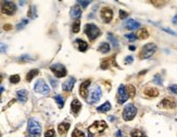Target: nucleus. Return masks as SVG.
<instances>
[{"label": "nucleus", "mask_w": 177, "mask_h": 137, "mask_svg": "<svg viewBox=\"0 0 177 137\" xmlns=\"http://www.w3.org/2000/svg\"><path fill=\"white\" fill-rule=\"evenodd\" d=\"M28 137H40L41 133V126L35 119L28 120Z\"/></svg>", "instance_id": "1"}, {"label": "nucleus", "mask_w": 177, "mask_h": 137, "mask_svg": "<svg viewBox=\"0 0 177 137\" xmlns=\"http://www.w3.org/2000/svg\"><path fill=\"white\" fill-rule=\"evenodd\" d=\"M84 31H85V34L88 36V38L91 40V41L96 39L98 36L101 34V32H100V30L98 28L97 25H95V24H93V23L86 24V25H85Z\"/></svg>", "instance_id": "2"}, {"label": "nucleus", "mask_w": 177, "mask_h": 137, "mask_svg": "<svg viewBox=\"0 0 177 137\" xmlns=\"http://www.w3.org/2000/svg\"><path fill=\"white\" fill-rule=\"evenodd\" d=\"M156 51V45L153 43H149V44L145 45L142 49L139 52V58L140 59H148L151 56H153V53Z\"/></svg>", "instance_id": "3"}, {"label": "nucleus", "mask_w": 177, "mask_h": 137, "mask_svg": "<svg viewBox=\"0 0 177 137\" xmlns=\"http://www.w3.org/2000/svg\"><path fill=\"white\" fill-rule=\"evenodd\" d=\"M136 113H137V108L133 103H128L127 106H125L123 110V119L125 121H132L136 116Z\"/></svg>", "instance_id": "4"}, {"label": "nucleus", "mask_w": 177, "mask_h": 137, "mask_svg": "<svg viewBox=\"0 0 177 137\" xmlns=\"http://www.w3.org/2000/svg\"><path fill=\"white\" fill-rule=\"evenodd\" d=\"M1 11L7 15H13L16 11V7L12 1H2L1 2Z\"/></svg>", "instance_id": "5"}, {"label": "nucleus", "mask_w": 177, "mask_h": 137, "mask_svg": "<svg viewBox=\"0 0 177 137\" xmlns=\"http://www.w3.org/2000/svg\"><path fill=\"white\" fill-rule=\"evenodd\" d=\"M50 70H51V72H52L57 77H64L67 73L65 66L63 65V64H60V63L52 64V65L50 66Z\"/></svg>", "instance_id": "6"}, {"label": "nucleus", "mask_w": 177, "mask_h": 137, "mask_svg": "<svg viewBox=\"0 0 177 137\" xmlns=\"http://www.w3.org/2000/svg\"><path fill=\"white\" fill-rule=\"evenodd\" d=\"M34 90L36 93L43 94V95H48L50 93V87L46 84L44 80H38L36 82L35 86H34Z\"/></svg>", "instance_id": "7"}, {"label": "nucleus", "mask_w": 177, "mask_h": 137, "mask_svg": "<svg viewBox=\"0 0 177 137\" xmlns=\"http://www.w3.org/2000/svg\"><path fill=\"white\" fill-rule=\"evenodd\" d=\"M106 128V123L104 121H96L95 123H93L89 126L88 131L89 133H102Z\"/></svg>", "instance_id": "8"}, {"label": "nucleus", "mask_w": 177, "mask_h": 137, "mask_svg": "<svg viewBox=\"0 0 177 137\" xmlns=\"http://www.w3.org/2000/svg\"><path fill=\"white\" fill-rule=\"evenodd\" d=\"M177 106L175 99L172 97H166L162 99V101L159 103L160 108H163V109H175Z\"/></svg>", "instance_id": "9"}, {"label": "nucleus", "mask_w": 177, "mask_h": 137, "mask_svg": "<svg viewBox=\"0 0 177 137\" xmlns=\"http://www.w3.org/2000/svg\"><path fill=\"white\" fill-rule=\"evenodd\" d=\"M100 15H101L102 20L106 23L111 22V20L113 19V11L110 7H103L100 11Z\"/></svg>", "instance_id": "10"}, {"label": "nucleus", "mask_w": 177, "mask_h": 137, "mask_svg": "<svg viewBox=\"0 0 177 137\" xmlns=\"http://www.w3.org/2000/svg\"><path fill=\"white\" fill-rule=\"evenodd\" d=\"M127 98H128V96L126 93V87L124 85H120V87L117 89V102L122 105L127 100Z\"/></svg>", "instance_id": "11"}, {"label": "nucleus", "mask_w": 177, "mask_h": 137, "mask_svg": "<svg viewBox=\"0 0 177 137\" xmlns=\"http://www.w3.org/2000/svg\"><path fill=\"white\" fill-rule=\"evenodd\" d=\"M101 88L99 87V86H95V88L93 89V92L90 94V99H89V101L91 102V103H96L97 101H99V99L101 98Z\"/></svg>", "instance_id": "12"}, {"label": "nucleus", "mask_w": 177, "mask_h": 137, "mask_svg": "<svg viewBox=\"0 0 177 137\" xmlns=\"http://www.w3.org/2000/svg\"><path fill=\"white\" fill-rule=\"evenodd\" d=\"M75 77H73V76H70L69 78H67L64 83H63L62 85V88L64 92H67V93H70L72 89H73V87H74V85H75Z\"/></svg>", "instance_id": "13"}, {"label": "nucleus", "mask_w": 177, "mask_h": 137, "mask_svg": "<svg viewBox=\"0 0 177 137\" xmlns=\"http://www.w3.org/2000/svg\"><path fill=\"white\" fill-rule=\"evenodd\" d=\"M89 85H90V80H87L83 82L82 85H80V95L82 96L83 98H87L88 96V87Z\"/></svg>", "instance_id": "14"}, {"label": "nucleus", "mask_w": 177, "mask_h": 137, "mask_svg": "<svg viewBox=\"0 0 177 137\" xmlns=\"http://www.w3.org/2000/svg\"><path fill=\"white\" fill-rule=\"evenodd\" d=\"M80 109H82V103H80V101L78 99L74 98L71 103V111L74 113V114H77V113L80 111Z\"/></svg>", "instance_id": "15"}, {"label": "nucleus", "mask_w": 177, "mask_h": 137, "mask_svg": "<svg viewBox=\"0 0 177 137\" xmlns=\"http://www.w3.org/2000/svg\"><path fill=\"white\" fill-rule=\"evenodd\" d=\"M75 44H76V46H77V48H78V50L80 51H82V52H84V51H86L87 49H88V44L85 41V40H83V39H76V41H75Z\"/></svg>", "instance_id": "16"}, {"label": "nucleus", "mask_w": 177, "mask_h": 137, "mask_svg": "<svg viewBox=\"0 0 177 137\" xmlns=\"http://www.w3.org/2000/svg\"><path fill=\"white\" fill-rule=\"evenodd\" d=\"M69 128H70V123H67V122H62V123H60L58 125V132L60 133L61 135H64V134H67V133Z\"/></svg>", "instance_id": "17"}, {"label": "nucleus", "mask_w": 177, "mask_h": 137, "mask_svg": "<svg viewBox=\"0 0 177 137\" xmlns=\"http://www.w3.org/2000/svg\"><path fill=\"white\" fill-rule=\"evenodd\" d=\"M80 15H82V10H80V8L78 7L77 5H75L73 8L71 9V17L72 19H77L80 18Z\"/></svg>", "instance_id": "18"}, {"label": "nucleus", "mask_w": 177, "mask_h": 137, "mask_svg": "<svg viewBox=\"0 0 177 137\" xmlns=\"http://www.w3.org/2000/svg\"><path fill=\"white\" fill-rule=\"evenodd\" d=\"M143 93H145V95L148 96V97H158V96H159V90L156 88H152V87L146 88Z\"/></svg>", "instance_id": "19"}, {"label": "nucleus", "mask_w": 177, "mask_h": 137, "mask_svg": "<svg viewBox=\"0 0 177 137\" xmlns=\"http://www.w3.org/2000/svg\"><path fill=\"white\" fill-rule=\"evenodd\" d=\"M27 96H28V94L25 89H20L18 93H16V98H18L20 101L22 102H25L27 100Z\"/></svg>", "instance_id": "20"}, {"label": "nucleus", "mask_w": 177, "mask_h": 137, "mask_svg": "<svg viewBox=\"0 0 177 137\" xmlns=\"http://www.w3.org/2000/svg\"><path fill=\"white\" fill-rule=\"evenodd\" d=\"M140 26V24L138 22H136L135 20H128L127 23H126V27L130 30V31H133V30H137L138 27Z\"/></svg>", "instance_id": "21"}, {"label": "nucleus", "mask_w": 177, "mask_h": 137, "mask_svg": "<svg viewBox=\"0 0 177 137\" xmlns=\"http://www.w3.org/2000/svg\"><path fill=\"white\" fill-rule=\"evenodd\" d=\"M137 37L139 39H146L149 37V33L147 31L146 28H141V30H139L137 33Z\"/></svg>", "instance_id": "22"}, {"label": "nucleus", "mask_w": 177, "mask_h": 137, "mask_svg": "<svg viewBox=\"0 0 177 137\" xmlns=\"http://www.w3.org/2000/svg\"><path fill=\"white\" fill-rule=\"evenodd\" d=\"M126 93H127V96L129 98H134L136 95V89L133 85H127L126 86Z\"/></svg>", "instance_id": "23"}, {"label": "nucleus", "mask_w": 177, "mask_h": 137, "mask_svg": "<svg viewBox=\"0 0 177 137\" xmlns=\"http://www.w3.org/2000/svg\"><path fill=\"white\" fill-rule=\"evenodd\" d=\"M110 109H111V103L109 101H106L103 105L98 107L97 111H99V112H106V111H109Z\"/></svg>", "instance_id": "24"}, {"label": "nucleus", "mask_w": 177, "mask_h": 137, "mask_svg": "<svg viewBox=\"0 0 177 137\" xmlns=\"http://www.w3.org/2000/svg\"><path fill=\"white\" fill-rule=\"evenodd\" d=\"M38 73H39V71L37 70V69H34V70H31V71L27 73L26 75V81L27 82H31L34 77H35L36 75H38Z\"/></svg>", "instance_id": "25"}, {"label": "nucleus", "mask_w": 177, "mask_h": 137, "mask_svg": "<svg viewBox=\"0 0 177 137\" xmlns=\"http://www.w3.org/2000/svg\"><path fill=\"white\" fill-rule=\"evenodd\" d=\"M110 49H111V47L108 43H102V44L99 46V51L102 53H108L110 51Z\"/></svg>", "instance_id": "26"}, {"label": "nucleus", "mask_w": 177, "mask_h": 137, "mask_svg": "<svg viewBox=\"0 0 177 137\" xmlns=\"http://www.w3.org/2000/svg\"><path fill=\"white\" fill-rule=\"evenodd\" d=\"M54 100H56V102L58 103L59 108H60V109H62L63 106H64V98H63L61 95H57V96L54 97Z\"/></svg>", "instance_id": "27"}, {"label": "nucleus", "mask_w": 177, "mask_h": 137, "mask_svg": "<svg viewBox=\"0 0 177 137\" xmlns=\"http://www.w3.org/2000/svg\"><path fill=\"white\" fill-rule=\"evenodd\" d=\"M110 63H111V59L110 58H106V59H103L101 61V69L103 70H106V69H109L110 67Z\"/></svg>", "instance_id": "28"}, {"label": "nucleus", "mask_w": 177, "mask_h": 137, "mask_svg": "<svg viewBox=\"0 0 177 137\" xmlns=\"http://www.w3.org/2000/svg\"><path fill=\"white\" fill-rule=\"evenodd\" d=\"M80 30V20H76L75 22L73 23V25H72V31L73 33H78Z\"/></svg>", "instance_id": "29"}, {"label": "nucleus", "mask_w": 177, "mask_h": 137, "mask_svg": "<svg viewBox=\"0 0 177 137\" xmlns=\"http://www.w3.org/2000/svg\"><path fill=\"white\" fill-rule=\"evenodd\" d=\"M108 37H109V39H110L111 44H112L113 47H117V46H119V41H117V39L113 36V34L109 33V34H108Z\"/></svg>", "instance_id": "30"}, {"label": "nucleus", "mask_w": 177, "mask_h": 137, "mask_svg": "<svg viewBox=\"0 0 177 137\" xmlns=\"http://www.w3.org/2000/svg\"><path fill=\"white\" fill-rule=\"evenodd\" d=\"M72 137H85L84 132H82L78 128H75L72 133Z\"/></svg>", "instance_id": "31"}, {"label": "nucleus", "mask_w": 177, "mask_h": 137, "mask_svg": "<svg viewBox=\"0 0 177 137\" xmlns=\"http://www.w3.org/2000/svg\"><path fill=\"white\" fill-rule=\"evenodd\" d=\"M132 137H146V136H145V134L141 131H139V129H133L132 131Z\"/></svg>", "instance_id": "32"}, {"label": "nucleus", "mask_w": 177, "mask_h": 137, "mask_svg": "<svg viewBox=\"0 0 177 137\" xmlns=\"http://www.w3.org/2000/svg\"><path fill=\"white\" fill-rule=\"evenodd\" d=\"M20 75H18V74H15V75H12L11 77H10V82L12 83V84H18L19 82H20Z\"/></svg>", "instance_id": "33"}, {"label": "nucleus", "mask_w": 177, "mask_h": 137, "mask_svg": "<svg viewBox=\"0 0 177 137\" xmlns=\"http://www.w3.org/2000/svg\"><path fill=\"white\" fill-rule=\"evenodd\" d=\"M153 82L158 85H162V78H161V75H160V74H156V75L153 77Z\"/></svg>", "instance_id": "34"}, {"label": "nucleus", "mask_w": 177, "mask_h": 137, "mask_svg": "<svg viewBox=\"0 0 177 137\" xmlns=\"http://www.w3.org/2000/svg\"><path fill=\"white\" fill-rule=\"evenodd\" d=\"M45 137H56V132L53 129H48L45 133Z\"/></svg>", "instance_id": "35"}, {"label": "nucleus", "mask_w": 177, "mask_h": 137, "mask_svg": "<svg viewBox=\"0 0 177 137\" xmlns=\"http://www.w3.org/2000/svg\"><path fill=\"white\" fill-rule=\"evenodd\" d=\"M35 7H31L30 10H28V17L30 18H35L36 14H35Z\"/></svg>", "instance_id": "36"}, {"label": "nucleus", "mask_w": 177, "mask_h": 137, "mask_svg": "<svg viewBox=\"0 0 177 137\" xmlns=\"http://www.w3.org/2000/svg\"><path fill=\"white\" fill-rule=\"evenodd\" d=\"M27 22H28L27 20H23L22 22L19 23L18 25H16V28H18V30H22L23 27H24V26H25V25H26V24H27Z\"/></svg>", "instance_id": "37"}, {"label": "nucleus", "mask_w": 177, "mask_h": 137, "mask_svg": "<svg viewBox=\"0 0 177 137\" xmlns=\"http://www.w3.org/2000/svg\"><path fill=\"white\" fill-rule=\"evenodd\" d=\"M125 37H126L129 41H135V40H136V35H135V34H126Z\"/></svg>", "instance_id": "38"}, {"label": "nucleus", "mask_w": 177, "mask_h": 137, "mask_svg": "<svg viewBox=\"0 0 177 137\" xmlns=\"http://www.w3.org/2000/svg\"><path fill=\"white\" fill-rule=\"evenodd\" d=\"M77 2H78V3H80V5L82 6L83 8H86V7H87V6H88L89 3H91V1H82V0L77 1Z\"/></svg>", "instance_id": "39"}, {"label": "nucleus", "mask_w": 177, "mask_h": 137, "mask_svg": "<svg viewBox=\"0 0 177 137\" xmlns=\"http://www.w3.org/2000/svg\"><path fill=\"white\" fill-rule=\"evenodd\" d=\"M168 89L174 94H177V85H169Z\"/></svg>", "instance_id": "40"}, {"label": "nucleus", "mask_w": 177, "mask_h": 137, "mask_svg": "<svg viewBox=\"0 0 177 137\" xmlns=\"http://www.w3.org/2000/svg\"><path fill=\"white\" fill-rule=\"evenodd\" d=\"M7 51V45L0 43V52H5Z\"/></svg>", "instance_id": "41"}, {"label": "nucleus", "mask_w": 177, "mask_h": 137, "mask_svg": "<svg viewBox=\"0 0 177 137\" xmlns=\"http://www.w3.org/2000/svg\"><path fill=\"white\" fill-rule=\"evenodd\" d=\"M133 61H134V58L132 57V56H128V57L125 59V63H126V64H130Z\"/></svg>", "instance_id": "42"}, {"label": "nucleus", "mask_w": 177, "mask_h": 137, "mask_svg": "<svg viewBox=\"0 0 177 137\" xmlns=\"http://www.w3.org/2000/svg\"><path fill=\"white\" fill-rule=\"evenodd\" d=\"M127 18V12H125V11H123V10H121L120 11V19H125Z\"/></svg>", "instance_id": "43"}, {"label": "nucleus", "mask_w": 177, "mask_h": 137, "mask_svg": "<svg viewBox=\"0 0 177 137\" xmlns=\"http://www.w3.org/2000/svg\"><path fill=\"white\" fill-rule=\"evenodd\" d=\"M50 83H51V85H52L53 88H56V87H57V82L53 80V78H50Z\"/></svg>", "instance_id": "44"}, {"label": "nucleus", "mask_w": 177, "mask_h": 137, "mask_svg": "<svg viewBox=\"0 0 177 137\" xmlns=\"http://www.w3.org/2000/svg\"><path fill=\"white\" fill-rule=\"evenodd\" d=\"M116 137H125V136L123 135V132H122L121 129H119V131L116 132Z\"/></svg>", "instance_id": "45"}, {"label": "nucleus", "mask_w": 177, "mask_h": 137, "mask_svg": "<svg viewBox=\"0 0 177 137\" xmlns=\"http://www.w3.org/2000/svg\"><path fill=\"white\" fill-rule=\"evenodd\" d=\"M3 28H5V31H10V30L12 28V25H10V24H5V25H3Z\"/></svg>", "instance_id": "46"}, {"label": "nucleus", "mask_w": 177, "mask_h": 137, "mask_svg": "<svg viewBox=\"0 0 177 137\" xmlns=\"http://www.w3.org/2000/svg\"><path fill=\"white\" fill-rule=\"evenodd\" d=\"M163 31L167 32V33H169V34H172V35H176V33H174V32L169 31V30H168V28H163Z\"/></svg>", "instance_id": "47"}, {"label": "nucleus", "mask_w": 177, "mask_h": 137, "mask_svg": "<svg viewBox=\"0 0 177 137\" xmlns=\"http://www.w3.org/2000/svg\"><path fill=\"white\" fill-rule=\"evenodd\" d=\"M173 23H174V24H177V14L173 18Z\"/></svg>", "instance_id": "48"}, {"label": "nucleus", "mask_w": 177, "mask_h": 137, "mask_svg": "<svg viewBox=\"0 0 177 137\" xmlns=\"http://www.w3.org/2000/svg\"><path fill=\"white\" fill-rule=\"evenodd\" d=\"M135 49H136L135 46H129V50H135Z\"/></svg>", "instance_id": "49"}, {"label": "nucleus", "mask_w": 177, "mask_h": 137, "mask_svg": "<svg viewBox=\"0 0 177 137\" xmlns=\"http://www.w3.org/2000/svg\"><path fill=\"white\" fill-rule=\"evenodd\" d=\"M3 90H5V89H3V87H0V95H1V93H2Z\"/></svg>", "instance_id": "50"}, {"label": "nucleus", "mask_w": 177, "mask_h": 137, "mask_svg": "<svg viewBox=\"0 0 177 137\" xmlns=\"http://www.w3.org/2000/svg\"><path fill=\"white\" fill-rule=\"evenodd\" d=\"M88 137H93V135L91 134V133H89V134H88Z\"/></svg>", "instance_id": "51"}, {"label": "nucleus", "mask_w": 177, "mask_h": 137, "mask_svg": "<svg viewBox=\"0 0 177 137\" xmlns=\"http://www.w3.org/2000/svg\"><path fill=\"white\" fill-rule=\"evenodd\" d=\"M1 82H2V76L0 75V83H1Z\"/></svg>", "instance_id": "52"}, {"label": "nucleus", "mask_w": 177, "mask_h": 137, "mask_svg": "<svg viewBox=\"0 0 177 137\" xmlns=\"http://www.w3.org/2000/svg\"><path fill=\"white\" fill-rule=\"evenodd\" d=\"M0 136H1V134H0Z\"/></svg>", "instance_id": "53"}]
</instances>
